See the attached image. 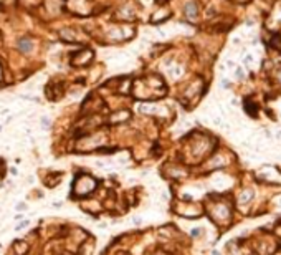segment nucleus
<instances>
[{"mask_svg": "<svg viewBox=\"0 0 281 255\" xmlns=\"http://www.w3.org/2000/svg\"><path fill=\"white\" fill-rule=\"evenodd\" d=\"M185 13H187L189 17H195V15H197V3L195 2H189L187 5H185Z\"/></svg>", "mask_w": 281, "mask_h": 255, "instance_id": "nucleus-1", "label": "nucleus"}, {"mask_svg": "<svg viewBox=\"0 0 281 255\" xmlns=\"http://www.w3.org/2000/svg\"><path fill=\"white\" fill-rule=\"evenodd\" d=\"M18 47H20V50H23L26 53V51H30V48H32V41H30L28 38H22L20 41H18Z\"/></svg>", "mask_w": 281, "mask_h": 255, "instance_id": "nucleus-2", "label": "nucleus"}, {"mask_svg": "<svg viewBox=\"0 0 281 255\" xmlns=\"http://www.w3.org/2000/svg\"><path fill=\"white\" fill-rule=\"evenodd\" d=\"M237 76L238 78H243V70H241V68H238V70H237Z\"/></svg>", "mask_w": 281, "mask_h": 255, "instance_id": "nucleus-3", "label": "nucleus"}, {"mask_svg": "<svg viewBox=\"0 0 281 255\" xmlns=\"http://www.w3.org/2000/svg\"><path fill=\"white\" fill-rule=\"evenodd\" d=\"M0 78H2V68H0Z\"/></svg>", "mask_w": 281, "mask_h": 255, "instance_id": "nucleus-4", "label": "nucleus"}, {"mask_svg": "<svg viewBox=\"0 0 281 255\" xmlns=\"http://www.w3.org/2000/svg\"><path fill=\"white\" fill-rule=\"evenodd\" d=\"M157 2H165V0H157Z\"/></svg>", "mask_w": 281, "mask_h": 255, "instance_id": "nucleus-5", "label": "nucleus"}]
</instances>
